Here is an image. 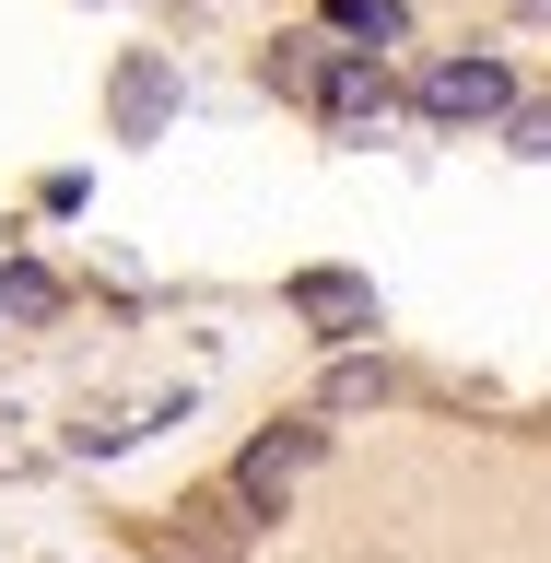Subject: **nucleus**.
<instances>
[{
    "mask_svg": "<svg viewBox=\"0 0 551 563\" xmlns=\"http://www.w3.org/2000/svg\"><path fill=\"white\" fill-rule=\"evenodd\" d=\"M505 95H517V82H505L493 59H434V70H422V118H447V130L505 118Z\"/></svg>",
    "mask_w": 551,
    "mask_h": 563,
    "instance_id": "2",
    "label": "nucleus"
},
{
    "mask_svg": "<svg viewBox=\"0 0 551 563\" xmlns=\"http://www.w3.org/2000/svg\"><path fill=\"white\" fill-rule=\"evenodd\" d=\"M0 306H12V317H47V306H59V282H47V271H0Z\"/></svg>",
    "mask_w": 551,
    "mask_h": 563,
    "instance_id": "6",
    "label": "nucleus"
},
{
    "mask_svg": "<svg viewBox=\"0 0 551 563\" xmlns=\"http://www.w3.org/2000/svg\"><path fill=\"white\" fill-rule=\"evenodd\" d=\"M306 457H317V434H258V446L235 457V493H246V505H271V493L306 470Z\"/></svg>",
    "mask_w": 551,
    "mask_h": 563,
    "instance_id": "5",
    "label": "nucleus"
},
{
    "mask_svg": "<svg viewBox=\"0 0 551 563\" xmlns=\"http://www.w3.org/2000/svg\"><path fill=\"white\" fill-rule=\"evenodd\" d=\"M294 82H317V106H329V130H341V141H364L387 118V70L352 59V47H341V59H294Z\"/></svg>",
    "mask_w": 551,
    "mask_h": 563,
    "instance_id": "1",
    "label": "nucleus"
},
{
    "mask_svg": "<svg viewBox=\"0 0 551 563\" xmlns=\"http://www.w3.org/2000/svg\"><path fill=\"white\" fill-rule=\"evenodd\" d=\"M517 153H551V106H528V118H517Z\"/></svg>",
    "mask_w": 551,
    "mask_h": 563,
    "instance_id": "8",
    "label": "nucleus"
},
{
    "mask_svg": "<svg viewBox=\"0 0 551 563\" xmlns=\"http://www.w3.org/2000/svg\"><path fill=\"white\" fill-rule=\"evenodd\" d=\"M165 118H176V82H165V59H130V70H118V130H130V141H153Z\"/></svg>",
    "mask_w": 551,
    "mask_h": 563,
    "instance_id": "4",
    "label": "nucleus"
},
{
    "mask_svg": "<svg viewBox=\"0 0 551 563\" xmlns=\"http://www.w3.org/2000/svg\"><path fill=\"white\" fill-rule=\"evenodd\" d=\"M294 317H317L329 341H364V329H376V294L352 271H294Z\"/></svg>",
    "mask_w": 551,
    "mask_h": 563,
    "instance_id": "3",
    "label": "nucleus"
},
{
    "mask_svg": "<svg viewBox=\"0 0 551 563\" xmlns=\"http://www.w3.org/2000/svg\"><path fill=\"white\" fill-rule=\"evenodd\" d=\"M528 12H540V24H551V0H528Z\"/></svg>",
    "mask_w": 551,
    "mask_h": 563,
    "instance_id": "9",
    "label": "nucleus"
},
{
    "mask_svg": "<svg viewBox=\"0 0 551 563\" xmlns=\"http://www.w3.org/2000/svg\"><path fill=\"white\" fill-rule=\"evenodd\" d=\"M329 24L341 35H399V0H329Z\"/></svg>",
    "mask_w": 551,
    "mask_h": 563,
    "instance_id": "7",
    "label": "nucleus"
}]
</instances>
